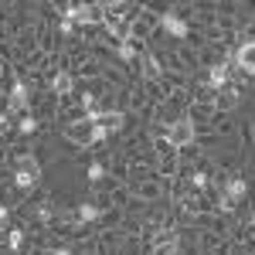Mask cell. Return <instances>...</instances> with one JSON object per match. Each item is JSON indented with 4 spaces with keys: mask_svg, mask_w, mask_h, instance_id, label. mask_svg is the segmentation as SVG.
Here are the masks:
<instances>
[{
    "mask_svg": "<svg viewBox=\"0 0 255 255\" xmlns=\"http://www.w3.org/2000/svg\"><path fill=\"white\" fill-rule=\"evenodd\" d=\"M157 31H163V34H170L174 41L191 38V24H187V17L180 14V7H163V10H160Z\"/></svg>",
    "mask_w": 255,
    "mask_h": 255,
    "instance_id": "3957f363",
    "label": "cell"
},
{
    "mask_svg": "<svg viewBox=\"0 0 255 255\" xmlns=\"http://www.w3.org/2000/svg\"><path fill=\"white\" fill-rule=\"evenodd\" d=\"M7 218H10V204H0V225H7Z\"/></svg>",
    "mask_w": 255,
    "mask_h": 255,
    "instance_id": "5bb4252c",
    "label": "cell"
},
{
    "mask_svg": "<svg viewBox=\"0 0 255 255\" xmlns=\"http://www.w3.org/2000/svg\"><path fill=\"white\" fill-rule=\"evenodd\" d=\"M38 129H41V123H38V116H34V113H24V116H17V119H14V133H17L20 139L34 136Z\"/></svg>",
    "mask_w": 255,
    "mask_h": 255,
    "instance_id": "9c48e42d",
    "label": "cell"
},
{
    "mask_svg": "<svg viewBox=\"0 0 255 255\" xmlns=\"http://www.w3.org/2000/svg\"><path fill=\"white\" fill-rule=\"evenodd\" d=\"M249 225H252V228H255V211H252V218H249Z\"/></svg>",
    "mask_w": 255,
    "mask_h": 255,
    "instance_id": "2e32d148",
    "label": "cell"
},
{
    "mask_svg": "<svg viewBox=\"0 0 255 255\" xmlns=\"http://www.w3.org/2000/svg\"><path fill=\"white\" fill-rule=\"evenodd\" d=\"M7 113L17 119V116H24V113H31V85L20 79H14L10 82V92H7Z\"/></svg>",
    "mask_w": 255,
    "mask_h": 255,
    "instance_id": "277c9868",
    "label": "cell"
},
{
    "mask_svg": "<svg viewBox=\"0 0 255 255\" xmlns=\"http://www.w3.org/2000/svg\"><path fill=\"white\" fill-rule=\"evenodd\" d=\"M109 136H113V133H109L102 123H96V126H92V139H89V146H102V143H106Z\"/></svg>",
    "mask_w": 255,
    "mask_h": 255,
    "instance_id": "7c38bea8",
    "label": "cell"
},
{
    "mask_svg": "<svg viewBox=\"0 0 255 255\" xmlns=\"http://www.w3.org/2000/svg\"><path fill=\"white\" fill-rule=\"evenodd\" d=\"M139 75H143V82H146V85H153V82H163V75H167V68H163V61L157 58V55H153V51H150V48H146V51H143V55H139Z\"/></svg>",
    "mask_w": 255,
    "mask_h": 255,
    "instance_id": "8992f818",
    "label": "cell"
},
{
    "mask_svg": "<svg viewBox=\"0 0 255 255\" xmlns=\"http://www.w3.org/2000/svg\"><path fill=\"white\" fill-rule=\"evenodd\" d=\"M41 184V163L34 153H20L14 160V191L20 194H31L34 187Z\"/></svg>",
    "mask_w": 255,
    "mask_h": 255,
    "instance_id": "6da1fadb",
    "label": "cell"
},
{
    "mask_svg": "<svg viewBox=\"0 0 255 255\" xmlns=\"http://www.w3.org/2000/svg\"><path fill=\"white\" fill-rule=\"evenodd\" d=\"M24 245H27V235H24V228H10V232H7V252L20 255V252H24Z\"/></svg>",
    "mask_w": 255,
    "mask_h": 255,
    "instance_id": "8fae6325",
    "label": "cell"
},
{
    "mask_svg": "<svg viewBox=\"0 0 255 255\" xmlns=\"http://www.w3.org/2000/svg\"><path fill=\"white\" fill-rule=\"evenodd\" d=\"M44 255H79V249L75 245H55V249H48Z\"/></svg>",
    "mask_w": 255,
    "mask_h": 255,
    "instance_id": "4fadbf2b",
    "label": "cell"
},
{
    "mask_svg": "<svg viewBox=\"0 0 255 255\" xmlns=\"http://www.w3.org/2000/svg\"><path fill=\"white\" fill-rule=\"evenodd\" d=\"M75 82H79V79H75L72 68H58V72L51 75V82H48V89H51L58 99H68L72 92H75Z\"/></svg>",
    "mask_w": 255,
    "mask_h": 255,
    "instance_id": "52a82bcc",
    "label": "cell"
},
{
    "mask_svg": "<svg viewBox=\"0 0 255 255\" xmlns=\"http://www.w3.org/2000/svg\"><path fill=\"white\" fill-rule=\"evenodd\" d=\"M163 139L174 146V150H187V146H194L197 139V123L191 119V113H184V116H177L167 123V129H163Z\"/></svg>",
    "mask_w": 255,
    "mask_h": 255,
    "instance_id": "7a4b0ae2",
    "label": "cell"
},
{
    "mask_svg": "<svg viewBox=\"0 0 255 255\" xmlns=\"http://www.w3.org/2000/svg\"><path fill=\"white\" fill-rule=\"evenodd\" d=\"M228 61L235 65L238 72H245V75H255V38L242 41L235 51H228Z\"/></svg>",
    "mask_w": 255,
    "mask_h": 255,
    "instance_id": "5b68a950",
    "label": "cell"
},
{
    "mask_svg": "<svg viewBox=\"0 0 255 255\" xmlns=\"http://www.w3.org/2000/svg\"><path fill=\"white\" fill-rule=\"evenodd\" d=\"M102 215H106V208L102 204H96V201H82L79 208H75V218H79V225H96V221H102Z\"/></svg>",
    "mask_w": 255,
    "mask_h": 255,
    "instance_id": "ba28073f",
    "label": "cell"
},
{
    "mask_svg": "<svg viewBox=\"0 0 255 255\" xmlns=\"http://www.w3.org/2000/svg\"><path fill=\"white\" fill-rule=\"evenodd\" d=\"M85 180H89V187L106 184V180H109V163H106V160H92L89 170H85Z\"/></svg>",
    "mask_w": 255,
    "mask_h": 255,
    "instance_id": "30bf717a",
    "label": "cell"
},
{
    "mask_svg": "<svg viewBox=\"0 0 255 255\" xmlns=\"http://www.w3.org/2000/svg\"><path fill=\"white\" fill-rule=\"evenodd\" d=\"M238 255H255V245H245V249H242Z\"/></svg>",
    "mask_w": 255,
    "mask_h": 255,
    "instance_id": "9a60e30c",
    "label": "cell"
}]
</instances>
